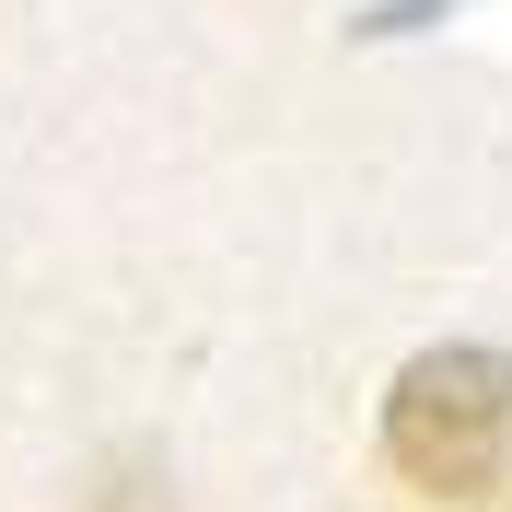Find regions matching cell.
Here are the masks:
<instances>
[{
	"label": "cell",
	"mask_w": 512,
	"mask_h": 512,
	"mask_svg": "<svg viewBox=\"0 0 512 512\" xmlns=\"http://www.w3.org/2000/svg\"><path fill=\"white\" fill-rule=\"evenodd\" d=\"M512 454V361L478 338L419 350L408 373L384 384V466L431 501H478Z\"/></svg>",
	"instance_id": "6da1fadb"
}]
</instances>
